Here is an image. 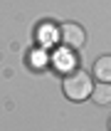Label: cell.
I'll list each match as a JSON object with an SVG mask.
<instances>
[{
    "instance_id": "obj_1",
    "label": "cell",
    "mask_w": 111,
    "mask_h": 131,
    "mask_svg": "<svg viewBox=\"0 0 111 131\" xmlns=\"http://www.w3.org/2000/svg\"><path fill=\"white\" fill-rule=\"evenodd\" d=\"M91 89H94V82L84 69H72L69 74H64V82H62V92L69 102H87L91 96Z\"/></svg>"
},
{
    "instance_id": "obj_2",
    "label": "cell",
    "mask_w": 111,
    "mask_h": 131,
    "mask_svg": "<svg viewBox=\"0 0 111 131\" xmlns=\"http://www.w3.org/2000/svg\"><path fill=\"white\" fill-rule=\"evenodd\" d=\"M59 42L69 52L79 50V47H84V42H87V32H84V27L77 25V22H64V25H59Z\"/></svg>"
},
{
    "instance_id": "obj_3",
    "label": "cell",
    "mask_w": 111,
    "mask_h": 131,
    "mask_svg": "<svg viewBox=\"0 0 111 131\" xmlns=\"http://www.w3.org/2000/svg\"><path fill=\"white\" fill-rule=\"evenodd\" d=\"M91 74H94V79L111 84V54H104V57L96 59V62H94V69H91Z\"/></svg>"
},
{
    "instance_id": "obj_4",
    "label": "cell",
    "mask_w": 111,
    "mask_h": 131,
    "mask_svg": "<svg viewBox=\"0 0 111 131\" xmlns=\"http://www.w3.org/2000/svg\"><path fill=\"white\" fill-rule=\"evenodd\" d=\"M91 102L96 104H109L111 102V84H106V82H99V84H94V89H91V96H89Z\"/></svg>"
},
{
    "instance_id": "obj_5",
    "label": "cell",
    "mask_w": 111,
    "mask_h": 131,
    "mask_svg": "<svg viewBox=\"0 0 111 131\" xmlns=\"http://www.w3.org/2000/svg\"><path fill=\"white\" fill-rule=\"evenodd\" d=\"M109 131H111V119H109Z\"/></svg>"
}]
</instances>
